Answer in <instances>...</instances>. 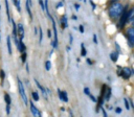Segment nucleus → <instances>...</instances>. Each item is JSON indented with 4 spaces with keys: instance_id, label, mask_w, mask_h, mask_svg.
Returning <instances> with one entry per match:
<instances>
[{
    "instance_id": "obj_1",
    "label": "nucleus",
    "mask_w": 134,
    "mask_h": 117,
    "mask_svg": "<svg viewBox=\"0 0 134 117\" xmlns=\"http://www.w3.org/2000/svg\"><path fill=\"white\" fill-rule=\"evenodd\" d=\"M122 11H124V6L121 5V3L117 2V1L112 2V4L109 7V16L113 19H116L119 16H121Z\"/></svg>"
},
{
    "instance_id": "obj_2",
    "label": "nucleus",
    "mask_w": 134,
    "mask_h": 117,
    "mask_svg": "<svg viewBox=\"0 0 134 117\" xmlns=\"http://www.w3.org/2000/svg\"><path fill=\"white\" fill-rule=\"evenodd\" d=\"M18 80V89H19V93H20V96L24 102V104H28V100H27V96H26V93H25V90H24V86H23V83L20 80V78L18 77L17 78Z\"/></svg>"
},
{
    "instance_id": "obj_3",
    "label": "nucleus",
    "mask_w": 134,
    "mask_h": 117,
    "mask_svg": "<svg viewBox=\"0 0 134 117\" xmlns=\"http://www.w3.org/2000/svg\"><path fill=\"white\" fill-rule=\"evenodd\" d=\"M49 19L52 22V30H53V36H54V39H53V41H52L51 44H52V47L53 48H58V31H57V25H55L54 19L51 16H49Z\"/></svg>"
},
{
    "instance_id": "obj_4",
    "label": "nucleus",
    "mask_w": 134,
    "mask_h": 117,
    "mask_svg": "<svg viewBox=\"0 0 134 117\" xmlns=\"http://www.w3.org/2000/svg\"><path fill=\"white\" fill-rule=\"evenodd\" d=\"M129 16H130V10H127L126 8H124V11L121 14V18H120V21H119V25L118 27H124L127 23V21L129 20Z\"/></svg>"
},
{
    "instance_id": "obj_5",
    "label": "nucleus",
    "mask_w": 134,
    "mask_h": 117,
    "mask_svg": "<svg viewBox=\"0 0 134 117\" xmlns=\"http://www.w3.org/2000/svg\"><path fill=\"white\" fill-rule=\"evenodd\" d=\"M127 36H128V44L131 47L134 46V26L127 30Z\"/></svg>"
},
{
    "instance_id": "obj_6",
    "label": "nucleus",
    "mask_w": 134,
    "mask_h": 117,
    "mask_svg": "<svg viewBox=\"0 0 134 117\" xmlns=\"http://www.w3.org/2000/svg\"><path fill=\"white\" fill-rule=\"evenodd\" d=\"M119 75H121L124 78L127 79V78H129V77L132 75V70H131L130 68H127V67H126V68H122Z\"/></svg>"
},
{
    "instance_id": "obj_7",
    "label": "nucleus",
    "mask_w": 134,
    "mask_h": 117,
    "mask_svg": "<svg viewBox=\"0 0 134 117\" xmlns=\"http://www.w3.org/2000/svg\"><path fill=\"white\" fill-rule=\"evenodd\" d=\"M29 107H30V111H31V113H32V115H34L35 117H41V114H40L38 108L34 104L32 101H29Z\"/></svg>"
},
{
    "instance_id": "obj_8",
    "label": "nucleus",
    "mask_w": 134,
    "mask_h": 117,
    "mask_svg": "<svg viewBox=\"0 0 134 117\" xmlns=\"http://www.w3.org/2000/svg\"><path fill=\"white\" fill-rule=\"evenodd\" d=\"M17 33H19V36H20V39H19V40L23 41V38H24L25 32H24V26H23L22 23H19V24L17 25Z\"/></svg>"
},
{
    "instance_id": "obj_9",
    "label": "nucleus",
    "mask_w": 134,
    "mask_h": 117,
    "mask_svg": "<svg viewBox=\"0 0 134 117\" xmlns=\"http://www.w3.org/2000/svg\"><path fill=\"white\" fill-rule=\"evenodd\" d=\"M58 94H59V97L62 101L64 102H68V96H67V92L66 91H62L60 89H58Z\"/></svg>"
},
{
    "instance_id": "obj_10",
    "label": "nucleus",
    "mask_w": 134,
    "mask_h": 117,
    "mask_svg": "<svg viewBox=\"0 0 134 117\" xmlns=\"http://www.w3.org/2000/svg\"><path fill=\"white\" fill-rule=\"evenodd\" d=\"M18 50L20 51V52H25V50H26V46L24 45V43H23V41H21V40H19V44H18Z\"/></svg>"
},
{
    "instance_id": "obj_11",
    "label": "nucleus",
    "mask_w": 134,
    "mask_h": 117,
    "mask_svg": "<svg viewBox=\"0 0 134 117\" xmlns=\"http://www.w3.org/2000/svg\"><path fill=\"white\" fill-rule=\"evenodd\" d=\"M67 26H68V24H67V17L64 15L62 17V19H61V27H62V29H65Z\"/></svg>"
},
{
    "instance_id": "obj_12",
    "label": "nucleus",
    "mask_w": 134,
    "mask_h": 117,
    "mask_svg": "<svg viewBox=\"0 0 134 117\" xmlns=\"http://www.w3.org/2000/svg\"><path fill=\"white\" fill-rule=\"evenodd\" d=\"M35 83H36V85H37V87H38V88L40 89V91H42V93H43V95H44V97H45V98L47 99V95H46V92H45V89H44V88H43V87L41 86V84H40V83H39V81H38V80H37L36 78H35Z\"/></svg>"
},
{
    "instance_id": "obj_13",
    "label": "nucleus",
    "mask_w": 134,
    "mask_h": 117,
    "mask_svg": "<svg viewBox=\"0 0 134 117\" xmlns=\"http://www.w3.org/2000/svg\"><path fill=\"white\" fill-rule=\"evenodd\" d=\"M30 3H31V1H28V0L25 1V4H26V10H27V13H28V15H29L30 20H32V14H31V10H30V7H29Z\"/></svg>"
},
{
    "instance_id": "obj_14",
    "label": "nucleus",
    "mask_w": 134,
    "mask_h": 117,
    "mask_svg": "<svg viewBox=\"0 0 134 117\" xmlns=\"http://www.w3.org/2000/svg\"><path fill=\"white\" fill-rule=\"evenodd\" d=\"M6 44H7V51H8V54H12L13 51H12V44H10V37L7 36L6 38Z\"/></svg>"
},
{
    "instance_id": "obj_15",
    "label": "nucleus",
    "mask_w": 134,
    "mask_h": 117,
    "mask_svg": "<svg viewBox=\"0 0 134 117\" xmlns=\"http://www.w3.org/2000/svg\"><path fill=\"white\" fill-rule=\"evenodd\" d=\"M4 100H5L6 104L10 106V102H12V98H10V96H9V94H8V93H4Z\"/></svg>"
},
{
    "instance_id": "obj_16",
    "label": "nucleus",
    "mask_w": 134,
    "mask_h": 117,
    "mask_svg": "<svg viewBox=\"0 0 134 117\" xmlns=\"http://www.w3.org/2000/svg\"><path fill=\"white\" fill-rule=\"evenodd\" d=\"M117 56H118V52H117V51H113V52L110 54L111 61H113V62H116V61H117Z\"/></svg>"
},
{
    "instance_id": "obj_17",
    "label": "nucleus",
    "mask_w": 134,
    "mask_h": 117,
    "mask_svg": "<svg viewBox=\"0 0 134 117\" xmlns=\"http://www.w3.org/2000/svg\"><path fill=\"white\" fill-rule=\"evenodd\" d=\"M5 8H6V15H7V19H8V21L10 22V21H12V18H10V15H9V7H8V1H5Z\"/></svg>"
},
{
    "instance_id": "obj_18",
    "label": "nucleus",
    "mask_w": 134,
    "mask_h": 117,
    "mask_svg": "<svg viewBox=\"0 0 134 117\" xmlns=\"http://www.w3.org/2000/svg\"><path fill=\"white\" fill-rule=\"evenodd\" d=\"M110 95H111V88H107V91L105 93V99L109 100L110 99Z\"/></svg>"
},
{
    "instance_id": "obj_19",
    "label": "nucleus",
    "mask_w": 134,
    "mask_h": 117,
    "mask_svg": "<svg viewBox=\"0 0 134 117\" xmlns=\"http://www.w3.org/2000/svg\"><path fill=\"white\" fill-rule=\"evenodd\" d=\"M31 96H32V99H34L35 101H38V100H39V94H38V92L34 91V92L31 93Z\"/></svg>"
},
{
    "instance_id": "obj_20",
    "label": "nucleus",
    "mask_w": 134,
    "mask_h": 117,
    "mask_svg": "<svg viewBox=\"0 0 134 117\" xmlns=\"http://www.w3.org/2000/svg\"><path fill=\"white\" fill-rule=\"evenodd\" d=\"M42 39H43V32H42V28L39 27V43H42Z\"/></svg>"
},
{
    "instance_id": "obj_21",
    "label": "nucleus",
    "mask_w": 134,
    "mask_h": 117,
    "mask_svg": "<svg viewBox=\"0 0 134 117\" xmlns=\"http://www.w3.org/2000/svg\"><path fill=\"white\" fill-rule=\"evenodd\" d=\"M81 47H82V52H81V55L82 56H86V48H85V45L82 43L81 44Z\"/></svg>"
},
{
    "instance_id": "obj_22",
    "label": "nucleus",
    "mask_w": 134,
    "mask_h": 117,
    "mask_svg": "<svg viewBox=\"0 0 134 117\" xmlns=\"http://www.w3.org/2000/svg\"><path fill=\"white\" fill-rule=\"evenodd\" d=\"M50 67H51V62L50 61H46L45 62V69L48 71V70H50Z\"/></svg>"
},
{
    "instance_id": "obj_23",
    "label": "nucleus",
    "mask_w": 134,
    "mask_h": 117,
    "mask_svg": "<svg viewBox=\"0 0 134 117\" xmlns=\"http://www.w3.org/2000/svg\"><path fill=\"white\" fill-rule=\"evenodd\" d=\"M14 4L17 6V10H18L19 13H21V8H20V1H18V0L14 1Z\"/></svg>"
},
{
    "instance_id": "obj_24",
    "label": "nucleus",
    "mask_w": 134,
    "mask_h": 117,
    "mask_svg": "<svg viewBox=\"0 0 134 117\" xmlns=\"http://www.w3.org/2000/svg\"><path fill=\"white\" fill-rule=\"evenodd\" d=\"M26 56H27L26 52H23V53L21 54V61H22L23 63H25V61H26Z\"/></svg>"
},
{
    "instance_id": "obj_25",
    "label": "nucleus",
    "mask_w": 134,
    "mask_h": 117,
    "mask_svg": "<svg viewBox=\"0 0 134 117\" xmlns=\"http://www.w3.org/2000/svg\"><path fill=\"white\" fill-rule=\"evenodd\" d=\"M124 102H125V106H126V109H127V110H130V106H129V101H128V99H127V98H125V99H124Z\"/></svg>"
},
{
    "instance_id": "obj_26",
    "label": "nucleus",
    "mask_w": 134,
    "mask_h": 117,
    "mask_svg": "<svg viewBox=\"0 0 134 117\" xmlns=\"http://www.w3.org/2000/svg\"><path fill=\"white\" fill-rule=\"evenodd\" d=\"M0 77H1V80L3 81V79H4V77H5V72H4L3 70H0Z\"/></svg>"
},
{
    "instance_id": "obj_27",
    "label": "nucleus",
    "mask_w": 134,
    "mask_h": 117,
    "mask_svg": "<svg viewBox=\"0 0 134 117\" xmlns=\"http://www.w3.org/2000/svg\"><path fill=\"white\" fill-rule=\"evenodd\" d=\"M84 93H85L86 95H88V96L91 94V93H90V90H89V88H87V87H86V88H84Z\"/></svg>"
},
{
    "instance_id": "obj_28",
    "label": "nucleus",
    "mask_w": 134,
    "mask_h": 117,
    "mask_svg": "<svg viewBox=\"0 0 134 117\" xmlns=\"http://www.w3.org/2000/svg\"><path fill=\"white\" fill-rule=\"evenodd\" d=\"M89 97L91 98V100H92L93 102H96V101H97V99H96V98H95V97H94L92 94H90V95H89Z\"/></svg>"
},
{
    "instance_id": "obj_29",
    "label": "nucleus",
    "mask_w": 134,
    "mask_h": 117,
    "mask_svg": "<svg viewBox=\"0 0 134 117\" xmlns=\"http://www.w3.org/2000/svg\"><path fill=\"white\" fill-rule=\"evenodd\" d=\"M5 109H6V114H9V112H10V106H8V104H6V107H5Z\"/></svg>"
},
{
    "instance_id": "obj_30",
    "label": "nucleus",
    "mask_w": 134,
    "mask_h": 117,
    "mask_svg": "<svg viewBox=\"0 0 134 117\" xmlns=\"http://www.w3.org/2000/svg\"><path fill=\"white\" fill-rule=\"evenodd\" d=\"M79 29H80L81 33H84V26H83V25H80V26H79Z\"/></svg>"
},
{
    "instance_id": "obj_31",
    "label": "nucleus",
    "mask_w": 134,
    "mask_h": 117,
    "mask_svg": "<svg viewBox=\"0 0 134 117\" xmlns=\"http://www.w3.org/2000/svg\"><path fill=\"white\" fill-rule=\"evenodd\" d=\"M102 111H103V117H108V116H107V112L105 111V109L102 108Z\"/></svg>"
},
{
    "instance_id": "obj_32",
    "label": "nucleus",
    "mask_w": 134,
    "mask_h": 117,
    "mask_svg": "<svg viewBox=\"0 0 134 117\" xmlns=\"http://www.w3.org/2000/svg\"><path fill=\"white\" fill-rule=\"evenodd\" d=\"M89 2H90V4H91V6H92V9L94 10V9H95V4H94V2H93V1H89Z\"/></svg>"
},
{
    "instance_id": "obj_33",
    "label": "nucleus",
    "mask_w": 134,
    "mask_h": 117,
    "mask_svg": "<svg viewBox=\"0 0 134 117\" xmlns=\"http://www.w3.org/2000/svg\"><path fill=\"white\" fill-rule=\"evenodd\" d=\"M93 42H94L95 44L97 43V38H96V34H95V33L93 34Z\"/></svg>"
},
{
    "instance_id": "obj_34",
    "label": "nucleus",
    "mask_w": 134,
    "mask_h": 117,
    "mask_svg": "<svg viewBox=\"0 0 134 117\" xmlns=\"http://www.w3.org/2000/svg\"><path fill=\"white\" fill-rule=\"evenodd\" d=\"M115 112H116L117 114H119V113H121V109H120V108H116V109H115Z\"/></svg>"
},
{
    "instance_id": "obj_35",
    "label": "nucleus",
    "mask_w": 134,
    "mask_h": 117,
    "mask_svg": "<svg viewBox=\"0 0 134 117\" xmlns=\"http://www.w3.org/2000/svg\"><path fill=\"white\" fill-rule=\"evenodd\" d=\"M72 40H73V38H72V36L70 34V36H69V43H70V44H72V42H73Z\"/></svg>"
},
{
    "instance_id": "obj_36",
    "label": "nucleus",
    "mask_w": 134,
    "mask_h": 117,
    "mask_svg": "<svg viewBox=\"0 0 134 117\" xmlns=\"http://www.w3.org/2000/svg\"><path fill=\"white\" fill-rule=\"evenodd\" d=\"M74 7H75V9H76V10H79V9H80V5H79L77 3H75V4H74Z\"/></svg>"
},
{
    "instance_id": "obj_37",
    "label": "nucleus",
    "mask_w": 134,
    "mask_h": 117,
    "mask_svg": "<svg viewBox=\"0 0 134 117\" xmlns=\"http://www.w3.org/2000/svg\"><path fill=\"white\" fill-rule=\"evenodd\" d=\"M62 4H63V2H59V3H58V5H57V8H60Z\"/></svg>"
},
{
    "instance_id": "obj_38",
    "label": "nucleus",
    "mask_w": 134,
    "mask_h": 117,
    "mask_svg": "<svg viewBox=\"0 0 134 117\" xmlns=\"http://www.w3.org/2000/svg\"><path fill=\"white\" fill-rule=\"evenodd\" d=\"M86 61H87V63H88V64H90V65L92 64V61H91V60H89V58H87Z\"/></svg>"
},
{
    "instance_id": "obj_39",
    "label": "nucleus",
    "mask_w": 134,
    "mask_h": 117,
    "mask_svg": "<svg viewBox=\"0 0 134 117\" xmlns=\"http://www.w3.org/2000/svg\"><path fill=\"white\" fill-rule=\"evenodd\" d=\"M47 36H48V37H51V31H50V30L47 31Z\"/></svg>"
},
{
    "instance_id": "obj_40",
    "label": "nucleus",
    "mask_w": 134,
    "mask_h": 117,
    "mask_svg": "<svg viewBox=\"0 0 134 117\" xmlns=\"http://www.w3.org/2000/svg\"><path fill=\"white\" fill-rule=\"evenodd\" d=\"M72 19L73 20H76V16H72Z\"/></svg>"
},
{
    "instance_id": "obj_41",
    "label": "nucleus",
    "mask_w": 134,
    "mask_h": 117,
    "mask_svg": "<svg viewBox=\"0 0 134 117\" xmlns=\"http://www.w3.org/2000/svg\"><path fill=\"white\" fill-rule=\"evenodd\" d=\"M0 8H1V7H0Z\"/></svg>"
}]
</instances>
